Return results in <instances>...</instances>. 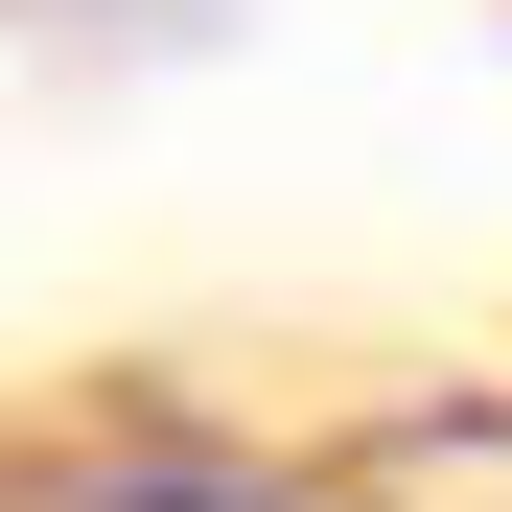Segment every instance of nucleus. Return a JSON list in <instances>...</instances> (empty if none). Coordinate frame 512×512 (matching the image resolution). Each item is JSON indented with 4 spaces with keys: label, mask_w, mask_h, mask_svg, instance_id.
Instances as JSON below:
<instances>
[{
    "label": "nucleus",
    "mask_w": 512,
    "mask_h": 512,
    "mask_svg": "<svg viewBox=\"0 0 512 512\" xmlns=\"http://www.w3.org/2000/svg\"><path fill=\"white\" fill-rule=\"evenodd\" d=\"M70 512H303V489H280V466H94Z\"/></svg>",
    "instance_id": "f257e3e1"
}]
</instances>
